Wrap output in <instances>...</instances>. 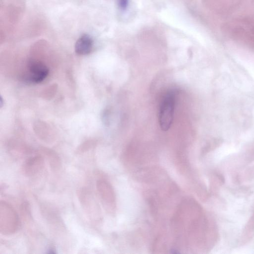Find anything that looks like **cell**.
Listing matches in <instances>:
<instances>
[{"instance_id":"6da1fadb","label":"cell","mask_w":254,"mask_h":254,"mask_svg":"<svg viewBox=\"0 0 254 254\" xmlns=\"http://www.w3.org/2000/svg\"><path fill=\"white\" fill-rule=\"evenodd\" d=\"M19 220L14 208L7 202L0 201V232L4 235L14 234L18 229Z\"/></svg>"},{"instance_id":"7a4b0ae2","label":"cell","mask_w":254,"mask_h":254,"mask_svg":"<svg viewBox=\"0 0 254 254\" xmlns=\"http://www.w3.org/2000/svg\"><path fill=\"white\" fill-rule=\"evenodd\" d=\"M176 96V91L170 90L161 101L159 111V123L161 129L164 131L168 130L172 124Z\"/></svg>"},{"instance_id":"3957f363","label":"cell","mask_w":254,"mask_h":254,"mask_svg":"<svg viewBox=\"0 0 254 254\" xmlns=\"http://www.w3.org/2000/svg\"><path fill=\"white\" fill-rule=\"evenodd\" d=\"M27 70L26 78L33 83L41 82L49 73L47 66L44 63L36 60H32L28 63Z\"/></svg>"},{"instance_id":"277c9868","label":"cell","mask_w":254,"mask_h":254,"mask_svg":"<svg viewBox=\"0 0 254 254\" xmlns=\"http://www.w3.org/2000/svg\"><path fill=\"white\" fill-rule=\"evenodd\" d=\"M45 161L42 156L29 158L22 165V172L27 177H32L39 173L43 169Z\"/></svg>"},{"instance_id":"5b68a950","label":"cell","mask_w":254,"mask_h":254,"mask_svg":"<svg viewBox=\"0 0 254 254\" xmlns=\"http://www.w3.org/2000/svg\"><path fill=\"white\" fill-rule=\"evenodd\" d=\"M93 41L88 34H84L77 40L75 44V51L80 55H85L90 53L92 49Z\"/></svg>"},{"instance_id":"8992f818","label":"cell","mask_w":254,"mask_h":254,"mask_svg":"<svg viewBox=\"0 0 254 254\" xmlns=\"http://www.w3.org/2000/svg\"><path fill=\"white\" fill-rule=\"evenodd\" d=\"M97 190L98 194L104 204L111 203L112 200V192L109 186L106 182L99 180L96 183Z\"/></svg>"},{"instance_id":"52a82bcc","label":"cell","mask_w":254,"mask_h":254,"mask_svg":"<svg viewBox=\"0 0 254 254\" xmlns=\"http://www.w3.org/2000/svg\"><path fill=\"white\" fill-rule=\"evenodd\" d=\"M129 0H117V4L119 8L122 10H125L128 5Z\"/></svg>"}]
</instances>
